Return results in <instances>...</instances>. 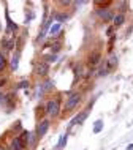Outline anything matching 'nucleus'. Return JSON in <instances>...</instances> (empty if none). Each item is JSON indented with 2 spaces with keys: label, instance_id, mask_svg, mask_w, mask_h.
<instances>
[{
  "label": "nucleus",
  "instance_id": "dca6fc26",
  "mask_svg": "<svg viewBox=\"0 0 133 150\" xmlns=\"http://www.w3.org/2000/svg\"><path fill=\"white\" fill-rule=\"evenodd\" d=\"M29 136H30V134H29V133H27V131H24V133H22V134H21V136H19V137H21V139L24 141V144H26V142H27V141H29Z\"/></svg>",
  "mask_w": 133,
  "mask_h": 150
},
{
  "label": "nucleus",
  "instance_id": "7ed1b4c3",
  "mask_svg": "<svg viewBox=\"0 0 133 150\" xmlns=\"http://www.w3.org/2000/svg\"><path fill=\"white\" fill-rule=\"evenodd\" d=\"M97 13H98V16L103 19L105 22L112 21V19H114V16H112V13H111L110 8H98V10H97Z\"/></svg>",
  "mask_w": 133,
  "mask_h": 150
},
{
  "label": "nucleus",
  "instance_id": "f8f14e48",
  "mask_svg": "<svg viewBox=\"0 0 133 150\" xmlns=\"http://www.w3.org/2000/svg\"><path fill=\"white\" fill-rule=\"evenodd\" d=\"M18 59H19V54H16L13 59H11V68H13V70H16V68H18Z\"/></svg>",
  "mask_w": 133,
  "mask_h": 150
},
{
  "label": "nucleus",
  "instance_id": "f3484780",
  "mask_svg": "<svg viewBox=\"0 0 133 150\" xmlns=\"http://www.w3.org/2000/svg\"><path fill=\"white\" fill-rule=\"evenodd\" d=\"M95 123H97V125H95V128H94V131H95V133H98V131H100V129H102V125H103V123H102V120H98V122H95Z\"/></svg>",
  "mask_w": 133,
  "mask_h": 150
},
{
  "label": "nucleus",
  "instance_id": "6e6552de",
  "mask_svg": "<svg viewBox=\"0 0 133 150\" xmlns=\"http://www.w3.org/2000/svg\"><path fill=\"white\" fill-rule=\"evenodd\" d=\"M11 147H13V150H22L24 147H26V144H24V141L18 136V137H14V139H13V144H11Z\"/></svg>",
  "mask_w": 133,
  "mask_h": 150
},
{
  "label": "nucleus",
  "instance_id": "ddd939ff",
  "mask_svg": "<svg viewBox=\"0 0 133 150\" xmlns=\"http://www.w3.org/2000/svg\"><path fill=\"white\" fill-rule=\"evenodd\" d=\"M59 30H60V24L57 22V24H54V25L51 27V30H49V32H51V35H55Z\"/></svg>",
  "mask_w": 133,
  "mask_h": 150
},
{
  "label": "nucleus",
  "instance_id": "39448f33",
  "mask_svg": "<svg viewBox=\"0 0 133 150\" xmlns=\"http://www.w3.org/2000/svg\"><path fill=\"white\" fill-rule=\"evenodd\" d=\"M48 129H49V122H48V120H43L41 123L37 127V134L41 137V136H44V134L48 133Z\"/></svg>",
  "mask_w": 133,
  "mask_h": 150
},
{
  "label": "nucleus",
  "instance_id": "393cba45",
  "mask_svg": "<svg viewBox=\"0 0 133 150\" xmlns=\"http://www.w3.org/2000/svg\"><path fill=\"white\" fill-rule=\"evenodd\" d=\"M0 150H5V149H3V147H0Z\"/></svg>",
  "mask_w": 133,
  "mask_h": 150
},
{
  "label": "nucleus",
  "instance_id": "aec40b11",
  "mask_svg": "<svg viewBox=\"0 0 133 150\" xmlns=\"http://www.w3.org/2000/svg\"><path fill=\"white\" fill-rule=\"evenodd\" d=\"M44 59H46L48 62H54V60H55V55H46Z\"/></svg>",
  "mask_w": 133,
  "mask_h": 150
},
{
  "label": "nucleus",
  "instance_id": "4be33fe9",
  "mask_svg": "<svg viewBox=\"0 0 133 150\" xmlns=\"http://www.w3.org/2000/svg\"><path fill=\"white\" fill-rule=\"evenodd\" d=\"M51 86H52V81H48V82H46V88H51Z\"/></svg>",
  "mask_w": 133,
  "mask_h": 150
},
{
  "label": "nucleus",
  "instance_id": "20e7f679",
  "mask_svg": "<svg viewBox=\"0 0 133 150\" xmlns=\"http://www.w3.org/2000/svg\"><path fill=\"white\" fill-rule=\"evenodd\" d=\"M48 73H49V65H48V62H40L37 65V74L38 76H46Z\"/></svg>",
  "mask_w": 133,
  "mask_h": 150
},
{
  "label": "nucleus",
  "instance_id": "0eeeda50",
  "mask_svg": "<svg viewBox=\"0 0 133 150\" xmlns=\"http://www.w3.org/2000/svg\"><path fill=\"white\" fill-rule=\"evenodd\" d=\"M100 60H102V54H100V52L90 54V57H89V67H97Z\"/></svg>",
  "mask_w": 133,
  "mask_h": 150
},
{
  "label": "nucleus",
  "instance_id": "f257e3e1",
  "mask_svg": "<svg viewBox=\"0 0 133 150\" xmlns=\"http://www.w3.org/2000/svg\"><path fill=\"white\" fill-rule=\"evenodd\" d=\"M79 101H81V95H79L78 92L71 93V95L67 98V103H65V114H67V112H70V111H73V109L78 106Z\"/></svg>",
  "mask_w": 133,
  "mask_h": 150
},
{
  "label": "nucleus",
  "instance_id": "b1692460",
  "mask_svg": "<svg viewBox=\"0 0 133 150\" xmlns=\"http://www.w3.org/2000/svg\"><path fill=\"white\" fill-rule=\"evenodd\" d=\"M127 150H133V144H130V145H128V147H127Z\"/></svg>",
  "mask_w": 133,
  "mask_h": 150
},
{
  "label": "nucleus",
  "instance_id": "9b49d317",
  "mask_svg": "<svg viewBox=\"0 0 133 150\" xmlns=\"http://www.w3.org/2000/svg\"><path fill=\"white\" fill-rule=\"evenodd\" d=\"M5 67H6V59L3 54H0V71L5 70Z\"/></svg>",
  "mask_w": 133,
  "mask_h": 150
},
{
  "label": "nucleus",
  "instance_id": "412c9836",
  "mask_svg": "<svg viewBox=\"0 0 133 150\" xmlns=\"http://www.w3.org/2000/svg\"><path fill=\"white\" fill-rule=\"evenodd\" d=\"M27 86H29V82H26V81H24V82H21V84H19V88H26Z\"/></svg>",
  "mask_w": 133,
  "mask_h": 150
},
{
  "label": "nucleus",
  "instance_id": "9d476101",
  "mask_svg": "<svg viewBox=\"0 0 133 150\" xmlns=\"http://www.w3.org/2000/svg\"><path fill=\"white\" fill-rule=\"evenodd\" d=\"M114 65H117V57H111L110 62H108V65H106V68L111 70V68H114Z\"/></svg>",
  "mask_w": 133,
  "mask_h": 150
},
{
  "label": "nucleus",
  "instance_id": "423d86ee",
  "mask_svg": "<svg viewBox=\"0 0 133 150\" xmlns=\"http://www.w3.org/2000/svg\"><path fill=\"white\" fill-rule=\"evenodd\" d=\"M87 114H89V112H87V111H81V112H79V114H78V115H76V117H75V119H73V120H71V125H81V123H83V122H84V120H86V119H87Z\"/></svg>",
  "mask_w": 133,
  "mask_h": 150
},
{
  "label": "nucleus",
  "instance_id": "4468645a",
  "mask_svg": "<svg viewBox=\"0 0 133 150\" xmlns=\"http://www.w3.org/2000/svg\"><path fill=\"white\" fill-rule=\"evenodd\" d=\"M51 51L54 52V54H55V52H59V51H60V43H54V44H52V46H51Z\"/></svg>",
  "mask_w": 133,
  "mask_h": 150
},
{
  "label": "nucleus",
  "instance_id": "f03ea898",
  "mask_svg": "<svg viewBox=\"0 0 133 150\" xmlns=\"http://www.w3.org/2000/svg\"><path fill=\"white\" fill-rule=\"evenodd\" d=\"M44 111H46L48 115H52V117L57 115L59 111H60V101L57 98L49 100V101H48V104H46V108H44Z\"/></svg>",
  "mask_w": 133,
  "mask_h": 150
},
{
  "label": "nucleus",
  "instance_id": "a211bd4d",
  "mask_svg": "<svg viewBox=\"0 0 133 150\" xmlns=\"http://www.w3.org/2000/svg\"><path fill=\"white\" fill-rule=\"evenodd\" d=\"M67 18H68V14H59V16H57V22L60 24L63 19H67Z\"/></svg>",
  "mask_w": 133,
  "mask_h": 150
},
{
  "label": "nucleus",
  "instance_id": "6ab92c4d",
  "mask_svg": "<svg viewBox=\"0 0 133 150\" xmlns=\"http://www.w3.org/2000/svg\"><path fill=\"white\" fill-rule=\"evenodd\" d=\"M119 5H120V11H122V14H124V13L127 11V10H125V8H127V3H125V2H120Z\"/></svg>",
  "mask_w": 133,
  "mask_h": 150
},
{
  "label": "nucleus",
  "instance_id": "5701e85b",
  "mask_svg": "<svg viewBox=\"0 0 133 150\" xmlns=\"http://www.w3.org/2000/svg\"><path fill=\"white\" fill-rule=\"evenodd\" d=\"M5 82H6V79H2V81H0V86H3Z\"/></svg>",
  "mask_w": 133,
  "mask_h": 150
},
{
  "label": "nucleus",
  "instance_id": "1a4fd4ad",
  "mask_svg": "<svg viewBox=\"0 0 133 150\" xmlns=\"http://www.w3.org/2000/svg\"><path fill=\"white\" fill-rule=\"evenodd\" d=\"M124 22H125V14H122V13L116 14L114 19H112V24H114V27H120Z\"/></svg>",
  "mask_w": 133,
  "mask_h": 150
},
{
  "label": "nucleus",
  "instance_id": "2eb2a0df",
  "mask_svg": "<svg viewBox=\"0 0 133 150\" xmlns=\"http://www.w3.org/2000/svg\"><path fill=\"white\" fill-rule=\"evenodd\" d=\"M67 137H68L67 133H65V134H62V137H60V141H59V147H62V145L67 142Z\"/></svg>",
  "mask_w": 133,
  "mask_h": 150
}]
</instances>
